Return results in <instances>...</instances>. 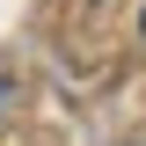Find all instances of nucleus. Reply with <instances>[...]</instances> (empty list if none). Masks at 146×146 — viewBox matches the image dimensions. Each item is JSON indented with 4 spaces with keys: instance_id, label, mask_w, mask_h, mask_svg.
I'll use <instances>...</instances> for the list:
<instances>
[{
    "instance_id": "f257e3e1",
    "label": "nucleus",
    "mask_w": 146,
    "mask_h": 146,
    "mask_svg": "<svg viewBox=\"0 0 146 146\" xmlns=\"http://www.w3.org/2000/svg\"><path fill=\"white\" fill-rule=\"evenodd\" d=\"M139 29H146V15H139Z\"/></svg>"
}]
</instances>
